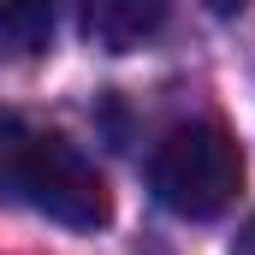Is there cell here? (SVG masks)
Returning a JSON list of instances; mask_svg holds the SVG:
<instances>
[{"label": "cell", "mask_w": 255, "mask_h": 255, "mask_svg": "<svg viewBox=\"0 0 255 255\" xmlns=\"http://www.w3.org/2000/svg\"><path fill=\"white\" fill-rule=\"evenodd\" d=\"M0 202L48 214L71 232H101L113 220V190L101 166L60 130L0 113Z\"/></svg>", "instance_id": "cell-1"}, {"label": "cell", "mask_w": 255, "mask_h": 255, "mask_svg": "<svg viewBox=\"0 0 255 255\" xmlns=\"http://www.w3.org/2000/svg\"><path fill=\"white\" fill-rule=\"evenodd\" d=\"M148 190L178 220H220L244 190V148L214 119L172 125L148 154Z\"/></svg>", "instance_id": "cell-2"}, {"label": "cell", "mask_w": 255, "mask_h": 255, "mask_svg": "<svg viewBox=\"0 0 255 255\" xmlns=\"http://www.w3.org/2000/svg\"><path fill=\"white\" fill-rule=\"evenodd\" d=\"M172 0H83V36L101 54H136L166 30Z\"/></svg>", "instance_id": "cell-3"}, {"label": "cell", "mask_w": 255, "mask_h": 255, "mask_svg": "<svg viewBox=\"0 0 255 255\" xmlns=\"http://www.w3.org/2000/svg\"><path fill=\"white\" fill-rule=\"evenodd\" d=\"M54 42V0H0V65L36 60Z\"/></svg>", "instance_id": "cell-4"}, {"label": "cell", "mask_w": 255, "mask_h": 255, "mask_svg": "<svg viewBox=\"0 0 255 255\" xmlns=\"http://www.w3.org/2000/svg\"><path fill=\"white\" fill-rule=\"evenodd\" d=\"M202 6H208V12H214V18H238V12H244V6H250V0H202Z\"/></svg>", "instance_id": "cell-5"}, {"label": "cell", "mask_w": 255, "mask_h": 255, "mask_svg": "<svg viewBox=\"0 0 255 255\" xmlns=\"http://www.w3.org/2000/svg\"><path fill=\"white\" fill-rule=\"evenodd\" d=\"M232 255H255V220L244 226V232H238V250H232Z\"/></svg>", "instance_id": "cell-6"}]
</instances>
